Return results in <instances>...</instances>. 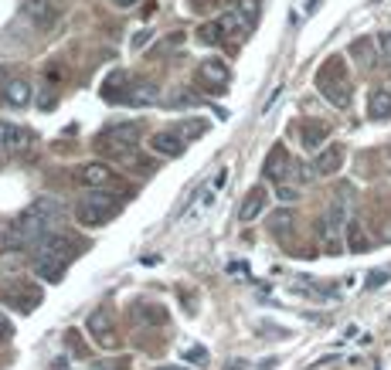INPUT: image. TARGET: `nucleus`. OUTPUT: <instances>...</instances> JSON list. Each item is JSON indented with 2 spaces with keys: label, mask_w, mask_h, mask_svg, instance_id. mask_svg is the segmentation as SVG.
Segmentation results:
<instances>
[{
  "label": "nucleus",
  "mask_w": 391,
  "mask_h": 370,
  "mask_svg": "<svg viewBox=\"0 0 391 370\" xmlns=\"http://www.w3.org/2000/svg\"><path fill=\"white\" fill-rule=\"evenodd\" d=\"M327 136H330V126H327V123L306 119V123L299 126V139H303V146H306V150H320Z\"/></svg>",
  "instance_id": "18"
},
{
  "label": "nucleus",
  "mask_w": 391,
  "mask_h": 370,
  "mask_svg": "<svg viewBox=\"0 0 391 370\" xmlns=\"http://www.w3.org/2000/svg\"><path fill=\"white\" fill-rule=\"evenodd\" d=\"M218 28H221V34H225V38H235L238 31H249V28H245V21L238 17V11H228V14H221V17H218Z\"/></svg>",
  "instance_id": "23"
},
{
  "label": "nucleus",
  "mask_w": 391,
  "mask_h": 370,
  "mask_svg": "<svg viewBox=\"0 0 391 370\" xmlns=\"http://www.w3.org/2000/svg\"><path fill=\"white\" fill-rule=\"evenodd\" d=\"M221 38H225V34H221L218 21H215V24H204V28H201V34H198V41H201V45H218Z\"/></svg>",
  "instance_id": "28"
},
{
  "label": "nucleus",
  "mask_w": 391,
  "mask_h": 370,
  "mask_svg": "<svg viewBox=\"0 0 391 370\" xmlns=\"http://www.w3.org/2000/svg\"><path fill=\"white\" fill-rule=\"evenodd\" d=\"M276 197H279L282 204H289V201H296V197H299V190H296V187H279V190H276Z\"/></svg>",
  "instance_id": "29"
},
{
  "label": "nucleus",
  "mask_w": 391,
  "mask_h": 370,
  "mask_svg": "<svg viewBox=\"0 0 391 370\" xmlns=\"http://www.w3.org/2000/svg\"><path fill=\"white\" fill-rule=\"evenodd\" d=\"M150 38H154V31H140L136 38H133V48H143L146 41H150Z\"/></svg>",
  "instance_id": "31"
},
{
  "label": "nucleus",
  "mask_w": 391,
  "mask_h": 370,
  "mask_svg": "<svg viewBox=\"0 0 391 370\" xmlns=\"http://www.w3.org/2000/svg\"><path fill=\"white\" fill-rule=\"evenodd\" d=\"M4 102L7 106H14V109H24V106H31V99H34V89H31V82H24V78H11L7 85H4Z\"/></svg>",
  "instance_id": "10"
},
{
  "label": "nucleus",
  "mask_w": 391,
  "mask_h": 370,
  "mask_svg": "<svg viewBox=\"0 0 391 370\" xmlns=\"http://www.w3.org/2000/svg\"><path fill=\"white\" fill-rule=\"evenodd\" d=\"M129 320L140 326H156V323H167V309L156 306V303H133L129 309Z\"/></svg>",
  "instance_id": "13"
},
{
  "label": "nucleus",
  "mask_w": 391,
  "mask_h": 370,
  "mask_svg": "<svg viewBox=\"0 0 391 370\" xmlns=\"http://www.w3.org/2000/svg\"><path fill=\"white\" fill-rule=\"evenodd\" d=\"M75 180L82 187H92V190H99V187H109L112 180H116V173H112L109 163L92 160V163H82V167L75 170Z\"/></svg>",
  "instance_id": "6"
},
{
  "label": "nucleus",
  "mask_w": 391,
  "mask_h": 370,
  "mask_svg": "<svg viewBox=\"0 0 391 370\" xmlns=\"http://www.w3.org/2000/svg\"><path fill=\"white\" fill-rule=\"evenodd\" d=\"M293 160H289V153H286V146H272V153H269L266 160V177L269 180H286L289 173H293Z\"/></svg>",
  "instance_id": "11"
},
{
  "label": "nucleus",
  "mask_w": 391,
  "mask_h": 370,
  "mask_svg": "<svg viewBox=\"0 0 391 370\" xmlns=\"http://www.w3.org/2000/svg\"><path fill=\"white\" fill-rule=\"evenodd\" d=\"M347 245L354 248V251H368L371 248V241H368V234H364V228H360L358 221L347 224Z\"/></svg>",
  "instance_id": "24"
},
{
  "label": "nucleus",
  "mask_w": 391,
  "mask_h": 370,
  "mask_svg": "<svg viewBox=\"0 0 391 370\" xmlns=\"http://www.w3.org/2000/svg\"><path fill=\"white\" fill-rule=\"evenodd\" d=\"M228 78H232V72H228V65L221 58H204L201 68H198V85L204 92H225Z\"/></svg>",
  "instance_id": "5"
},
{
  "label": "nucleus",
  "mask_w": 391,
  "mask_h": 370,
  "mask_svg": "<svg viewBox=\"0 0 391 370\" xmlns=\"http://www.w3.org/2000/svg\"><path fill=\"white\" fill-rule=\"evenodd\" d=\"M21 11H24V17H28L31 24H38V28H51V24H55V7H51L48 0H24Z\"/></svg>",
  "instance_id": "14"
},
{
  "label": "nucleus",
  "mask_w": 391,
  "mask_h": 370,
  "mask_svg": "<svg viewBox=\"0 0 391 370\" xmlns=\"http://www.w3.org/2000/svg\"><path fill=\"white\" fill-rule=\"evenodd\" d=\"M112 214H119V201L112 194H102V187L95 194H85L82 201L75 204V221L85 224V228H95L102 221H109Z\"/></svg>",
  "instance_id": "3"
},
{
  "label": "nucleus",
  "mask_w": 391,
  "mask_h": 370,
  "mask_svg": "<svg viewBox=\"0 0 391 370\" xmlns=\"http://www.w3.org/2000/svg\"><path fill=\"white\" fill-rule=\"evenodd\" d=\"M28 143H31V139H28V129H21V126L4 123V119H0V146H4V150H11V153H21Z\"/></svg>",
  "instance_id": "16"
},
{
  "label": "nucleus",
  "mask_w": 391,
  "mask_h": 370,
  "mask_svg": "<svg viewBox=\"0 0 391 370\" xmlns=\"http://www.w3.org/2000/svg\"><path fill=\"white\" fill-rule=\"evenodd\" d=\"M62 259H51V255H38V262H34V272L41 278H48V282H62V272H65Z\"/></svg>",
  "instance_id": "20"
},
{
  "label": "nucleus",
  "mask_w": 391,
  "mask_h": 370,
  "mask_svg": "<svg viewBox=\"0 0 391 370\" xmlns=\"http://www.w3.org/2000/svg\"><path fill=\"white\" fill-rule=\"evenodd\" d=\"M269 228H272V234L286 238V234L293 232V214H289V211H276V214H272V221H269Z\"/></svg>",
  "instance_id": "26"
},
{
  "label": "nucleus",
  "mask_w": 391,
  "mask_h": 370,
  "mask_svg": "<svg viewBox=\"0 0 391 370\" xmlns=\"http://www.w3.org/2000/svg\"><path fill=\"white\" fill-rule=\"evenodd\" d=\"M347 221H350V187H341L333 194V201L327 204V211L320 217V238L327 251H341V238L347 232Z\"/></svg>",
  "instance_id": "1"
},
{
  "label": "nucleus",
  "mask_w": 391,
  "mask_h": 370,
  "mask_svg": "<svg viewBox=\"0 0 391 370\" xmlns=\"http://www.w3.org/2000/svg\"><path fill=\"white\" fill-rule=\"evenodd\" d=\"M188 360H191V364H204V350H201V347H194V350L188 354Z\"/></svg>",
  "instance_id": "32"
},
{
  "label": "nucleus",
  "mask_w": 391,
  "mask_h": 370,
  "mask_svg": "<svg viewBox=\"0 0 391 370\" xmlns=\"http://www.w3.org/2000/svg\"><path fill=\"white\" fill-rule=\"evenodd\" d=\"M154 370H184V367H154Z\"/></svg>",
  "instance_id": "34"
},
{
  "label": "nucleus",
  "mask_w": 391,
  "mask_h": 370,
  "mask_svg": "<svg viewBox=\"0 0 391 370\" xmlns=\"http://www.w3.org/2000/svg\"><path fill=\"white\" fill-rule=\"evenodd\" d=\"M184 143H188V139H181L177 136V133H154V136H150V150H154L156 156H181L184 153Z\"/></svg>",
  "instance_id": "15"
},
{
  "label": "nucleus",
  "mask_w": 391,
  "mask_h": 370,
  "mask_svg": "<svg viewBox=\"0 0 391 370\" xmlns=\"http://www.w3.org/2000/svg\"><path fill=\"white\" fill-rule=\"evenodd\" d=\"M344 167V146H327V150H320V156H316V163H313V173L316 177H333L337 170Z\"/></svg>",
  "instance_id": "8"
},
{
  "label": "nucleus",
  "mask_w": 391,
  "mask_h": 370,
  "mask_svg": "<svg viewBox=\"0 0 391 370\" xmlns=\"http://www.w3.org/2000/svg\"><path fill=\"white\" fill-rule=\"evenodd\" d=\"M350 55H354V62H358V65H364V68H368V65L375 62V41H371V38H360V41H354V45H350Z\"/></svg>",
  "instance_id": "22"
},
{
  "label": "nucleus",
  "mask_w": 391,
  "mask_h": 370,
  "mask_svg": "<svg viewBox=\"0 0 391 370\" xmlns=\"http://www.w3.org/2000/svg\"><path fill=\"white\" fill-rule=\"evenodd\" d=\"M136 136H140V123H116L106 133H99L95 146H99V153L126 156L136 150Z\"/></svg>",
  "instance_id": "4"
},
{
  "label": "nucleus",
  "mask_w": 391,
  "mask_h": 370,
  "mask_svg": "<svg viewBox=\"0 0 391 370\" xmlns=\"http://www.w3.org/2000/svg\"><path fill=\"white\" fill-rule=\"evenodd\" d=\"M235 11H238V17L245 21V28H249V31L259 24V0H238V7H235Z\"/></svg>",
  "instance_id": "25"
},
{
  "label": "nucleus",
  "mask_w": 391,
  "mask_h": 370,
  "mask_svg": "<svg viewBox=\"0 0 391 370\" xmlns=\"http://www.w3.org/2000/svg\"><path fill=\"white\" fill-rule=\"evenodd\" d=\"M38 245H41V255L62 259V262H72V255H75V245H72L68 234H45Z\"/></svg>",
  "instance_id": "9"
},
{
  "label": "nucleus",
  "mask_w": 391,
  "mask_h": 370,
  "mask_svg": "<svg viewBox=\"0 0 391 370\" xmlns=\"http://www.w3.org/2000/svg\"><path fill=\"white\" fill-rule=\"evenodd\" d=\"M211 201H215V190H211V187H201V190H198V197H194V201L184 207V214H181V224H194V221H198V217H201L204 211L211 207Z\"/></svg>",
  "instance_id": "19"
},
{
  "label": "nucleus",
  "mask_w": 391,
  "mask_h": 370,
  "mask_svg": "<svg viewBox=\"0 0 391 370\" xmlns=\"http://www.w3.org/2000/svg\"><path fill=\"white\" fill-rule=\"evenodd\" d=\"M316 89L327 95V102L337 109L350 106V85H347V65L344 58H330L320 72H316Z\"/></svg>",
  "instance_id": "2"
},
{
  "label": "nucleus",
  "mask_w": 391,
  "mask_h": 370,
  "mask_svg": "<svg viewBox=\"0 0 391 370\" xmlns=\"http://www.w3.org/2000/svg\"><path fill=\"white\" fill-rule=\"evenodd\" d=\"M89 333L99 347H116V333H112V316L109 309H95L89 316Z\"/></svg>",
  "instance_id": "7"
},
{
  "label": "nucleus",
  "mask_w": 391,
  "mask_h": 370,
  "mask_svg": "<svg viewBox=\"0 0 391 370\" xmlns=\"http://www.w3.org/2000/svg\"><path fill=\"white\" fill-rule=\"evenodd\" d=\"M156 99H160V89H156L154 82H136V85H129L126 89V106H154Z\"/></svg>",
  "instance_id": "17"
},
{
  "label": "nucleus",
  "mask_w": 391,
  "mask_h": 370,
  "mask_svg": "<svg viewBox=\"0 0 391 370\" xmlns=\"http://www.w3.org/2000/svg\"><path fill=\"white\" fill-rule=\"evenodd\" d=\"M368 112H371L375 119H391V92L388 89H375V92H371Z\"/></svg>",
  "instance_id": "21"
},
{
  "label": "nucleus",
  "mask_w": 391,
  "mask_h": 370,
  "mask_svg": "<svg viewBox=\"0 0 391 370\" xmlns=\"http://www.w3.org/2000/svg\"><path fill=\"white\" fill-rule=\"evenodd\" d=\"M11 337H14V330H11V323L0 316V343H4V339H11Z\"/></svg>",
  "instance_id": "30"
},
{
  "label": "nucleus",
  "mask_w": 391,
  "mask_h": 370,
  "mask_svg": "<svg viewBox=\"0 0 391 370\" xmlns=\"http://www.w3.org/2000/svg\"><path fill=\"white\" fill-rule=\"evenodd\" d=\"M204 129H208V123H204V119H188V123L177 126L173 133H177L181 139H194V136H201Z\"/></svg>",
  "instance_id": "27"
},
{
  "label": "nucleus",
  "mask_w": 391,
  "mask_h": 370,
  "mask_svg": "<svg viewBox=\"0 0 391 370\" xmlns=\"http://www.w3.org/2000/svg\"><path fill=\"white\" fill-rule=\"evenodd\" d=\"M112 4H116V7H136L140 0H112Z\"/></svg>",
  "instance_id": "33"
},
{
  "label": "nucleus",
  "mask_w": 391,
  "mask_h": 370,
  "mask_svg": "<svg viewBox=\"0 0 391 370\" xmlns=\"http://www.w3.org/2000/svg\"><path fill=\"white\" fill-rule=\"evenodd\" d=\"M262 211H266V190H262V187H252L249 194H245V201L238 204V221L249 224V221H255Z\"/></svg>",
  "instance_id": "12"
}]
</instances>
